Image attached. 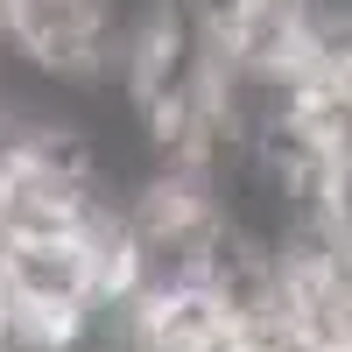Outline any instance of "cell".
Wrapping results in <instances>:
<instances>
[{"label":"cell","instance_id":"cell-1","mask_svg":"<svg viewBox=\"0 0 352 352\" xmlns=\"http://www.w3.org/2000/svg\"><path fill=\"white\" fill-rule=\"evenodd\" d=\"M0 8H8L14 71L64 85V92H113L134 0H0Z\"/></svg>","mask_w":352,"mask_h":352}]
</instances>
